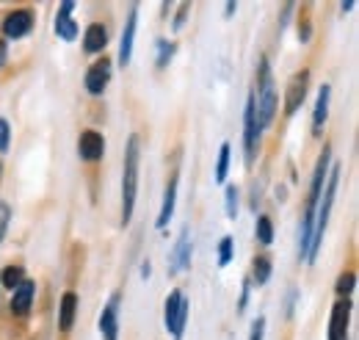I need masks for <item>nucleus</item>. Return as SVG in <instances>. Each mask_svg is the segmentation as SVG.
<instances>
[{"label":"nucleus","mask_w":359,"mask_h":340,"mask_svg":"<svg viewBox=\"0 0 359 340\" xmlns=\"http://www.w3.org/2000/svg\"><path fill=\"white\" fill-rule=\"evenodd\" d=\"M340 164H332L329 174H326V183H323V191H320V200H318V208H315V227H313V244H310V257L307 263H313L318 257V249L323 244V235H326V227H329V216H332V205H334V197H337V185H340Z\"/></svg>","instance_id":"1"},{"label":"nucleus","mask_w":359,"mask_h":340,"mask_svg":"<svg viewBox=\"0 0 359 340\" xmlns=\"http://www.w3.org/2000/svg\"><path fill=\"white\" fill-rule=\"evenodd\" d=\"M138 161H141V138L133 133L125 147V169H122V224L125 227L133 218L135 197H138Z\"/></svg>","instance_id":"2"},{"label":"nucleus","mask_w":359,"mask_h":340,"mask_svg":"<svg viewBox=\"0 0 359 340\" xmlns=\"http://www.w3.org/2000/svg\"><path fill=\"white\" fill-rule=\"evenodd\" d=\"M252 97H255V119H257V128L266 130L273 122L276 105H279L269 58H260V64H257V89L252 91Z\"/></svg>","instance_id":"3"},{"label":"nucleus","mask_w":359,"mask_h":340,"mask_svg":"<svg viewBox=\"0 0 359 340\" xmlns=\"http://www.w3.org/2000/svg\"><path fill=\"white\" fill-rule=\"evenodd\" d=\"M188 310H191V304H188L185 294H182L180 288H175V291L166 296V304H163V324H166V332L175 340H182V335H185Z\"/></svg>","instance_id":"4"},{"label":"nucleus","mask_w":359,"mask_h":340,"mask_svg":"<svg viewBox=\"0 0 359 340\" xmlns=\"http://www.w3.org/2000/svg\"><path fill=\"white\" fill-rule=\"evenodd\" d=\"M260 133H263V130L257 128V119H255V97L249 94V100H246V114H243V161H246L249 169H252L255 161H257Z\"/></svg>","instance_id":"5"},{"label":"nucleus","mask_w":359,"mask_h":340,"mask_svg":"<svg viewBox=\"0 0 359 340\" xmlns=\"http://www.w3.org/2000/svg\"><path fill=\"white\" fill-rule=\"evenodd\" d=\"M307 91H310V72L302 70V72H296V75L287 81V89H285V117H293V114L302 108Z\"/></svg>","instance_id":"6"},{"label":"nucleus","mask_w":359,"mask_h":340,"mask_svg":"<svg viewBox=\"0 0 359 340\" xmlns=\"http://www.w3.org/2000/svg\"><path fill=\"white\" fill-rule=\"evenodd\" d=\"M348 324H351V299H337L329 318V340H348Z\"/></svg>","instance_id":"7"},{"label":"nucleus","mask_w":359,"mask_h":340,"mask_svg":"<svg viewBox=\"0 0 359 340\" xmlns=\"http://www.w3.org/2000/svg\"><path fill=\"white\" fill-rule=\"evenodd\" d=\"M34 31V14L28 8H17L11 14H6L3 20V37L6 39H22Z\"/></svg>","instance_id":"8"},{"label":"nucleus","mask_w":359,"mask_h":340,"mask_svg":"<svg viewBox=\"0 0 359 340\" xmlns=\"http://www.w3.org/2000/svg\"><path fill=\"white\" fill-rule=\"evenodd\" d=\"M191 255H194L191 233H188V227H182L177 244H175V249H172V255H169V274H172V277H177L180 271H185V268L191 266Z\"/></svg>","instance_id":"9"},{"label":"nucleus","mask_w":359,"mask_h":340,"mask_svg":"<svg viewBox=\"0 0 359 340\" xmlns=\"http://www.w3.org/2000/svg\"><path fill=\"white\" fill-rule=\"evenodd\" d=\"M119 299L122 294H114L100 315V335L102 340H119Z\"/></svg>","instance_id":"10"},{"label":"nucleus","mask_w":359,"mask_h":340,"mask_svg":"<svg viewBox=\"0 0 359 340\" xmlns=\"http://www.w3.org/2000/svg\"><path fill=\"white\" fill-rule=\"evenodd\" d=\"M111 72H114V67H111V61L108 58H100V61H94L89 67V72H86V91L89 94H102L105 89H108V84H111Z\"/></svg>","instance_id":"11"},{"label":"nucleus","mask_w":359,"mask_h":340,"mask_svg":"<svg viewBox=\"0 0 359 340\" xmlns=\"http://www.w3.org/2000/svg\"><path fill=\"white\" fill-rule=\"evenodd\" d=\"M78 155H81V161H89V164L100 161L105 155V138H102V133L83 130L81 138H78Z\"/></svg>","instance_id":"12"},{"label":"nucleus","mask_w":359,"mask_h":340,"mask_svg":"<svg viewBox=\"0 0 359 340\" xmlns=\"http://www.w3.org/2000/svg\"><path fill=\"white\" fill-rule=\"evenodd\" d=\"M72 8H75V3H72V0L61 3L58 14H55V22H53V28H55L58 39H64V42H75V39H78V22L72 20Z\"/></svg>","instance_id":"13"},{"label":"nucleus","mask_w":359,"mask_h":340,"mask_svg":"<svg viewBox=\"0 0 359 340\" xmlns=\"http://www.w3.org/2000/svg\"><path fill=\"white\" fill-rule=\"evenodd\" d=\"M34 296H36V285L31 280H22L14 291H11V301H8V310L14 315H28L31 313V304H34Z\"/></svg>","instance_id":"14"},{"label":"nucleus","mask_w":359,"mask_h":340,"mask_svg":"<svg viewBox=\"0 0 359 340\" xmlns=\"http://www.w3.org/2000/svg\"><path fill=\"white\" fill-rule=\"evenodd\" d=\"M329 100H332V86L323 84L318 89V97H315L313 136H323V125H326V119H329Z\"/></svg>","instance_id":"15"},{"label":"nucleus","mask_w":359,"mask_h":340,"mask_svg":"<svg viewBox=\"0 0 359 340\" xmlns=\"http://www.w3.org/2000/svg\"><path fill=\"white\" fill-rule=\"evenodd\" d=\"M135 22H138V11L135 6L130 8L128 20H125V28H122V42H119V64L128 67L130 58H133V39H135Z\"/></svg>","instance_id":"16"},{"label":"nucleus","mask_w":359,"mask_h":340,"mask_svg":"<svg viewBox=\"0 0 359 340\" xmlns=\"http://www.w3.org/2000/svg\"><path fill=\"white\" fill-rule=\"evenodd\" d=\"M177 185H180V177L177 174H172V180L166 183V191H163V205H161V213H158V230H163L169 221H172V216H175V205H177Z\"/></svg>","instance_id":"17"},{"label":"nucleus","mask_w":359,"mask_h":340,"mask_svg":"<svg viewBox=\"0 0 359 340\" xmlns=\"http://www.w3.org/2000/svg\"><path fill=\"white\" fill-rule=\"evenodd\" d=\"M75 313H78V294L67 291V294L61 296V304H58V329H61V332H69V329H72Z\"/></svg>","instance_id":"18"},{"label":"nucleus","mask_w":359,"mask_h":340,"mask_svg":"<svg viewBox=\"0 0 359 340\" xmlns=\"http://www.w3.org/2000/svg\"><path fill=\"white\" fill-rule=\"evenodd\" d=\"M105 44H108V28L102 22H91L86 34H83V50L89 55H94V53H102Z\"/></svg>","instance_id":"19"},{"label":"nucleus","mask_w":359,"mask_h":340,"mask_svg":"<svg viewBox=\"0 0 359 340\" xmlns=\"http://www.w3.org/2000/svg\"><path fill=\"white\" fill-rule=\"evenodd\" d=\"M252 285H266L271 280V260L266 255H257L252 263Z\"/></svg>","instance_id":"20"},{"label":"nucleus","mask_w":359,"mask_h":340,"mask_svg":"<svg viewBox=\"0 0 359 340\" xmlns=\"http://www.w3.org/2000/svg\"><path fill=\"white\" fill-rule=\"evenodd\" d=\"M22 280H25V268H22V266H6V268L0 271V282H3L8 291H14Z\"/></svg>","instance_id":"21"},{"label":"nucleus","mask_w":359,"mask_h":340,"mask_svg":"<svg viewBox=\"0 0 359 340\" xmlns=\"http://www.w3.org/2000/svg\"><path fill=\"white\" fill-rule=\"evenodd\" d=\"M354 288H357V274H354V271H346V274H340V277H337L334 291H337V296L340 299H351Z\"/></svg>","instance_id":"22"},{"label":"nucleus","mask_w":359,"mask_h":340,"mask_svg":"<svg viewBox=\"0 0 359 340\" xmlns=\"http://www.w3.org/2000/svg\"><path fill=\"white\" fill-rule=\"evenodd\" d=\"M229 155H232V144L224 141L219 150V161H216V183H224L226 171H229Z\"/></svg>","instance_id":"23"},{"label":"nucleus","mask_w":359,"mask_h":340,"mask_svg":"<svg viewBox=\"0 0 359 340\" xmlns=\"http://www.w3.org/2000/svg\"><path fill=\"white\" fill-rule=\"evenodd\" d=\"M255 235H257V241H260L263 247H269L271 241H273V224H271L269 216H257V224H255Z\"/></svg>","instance_id":"24"},{"label":"nucleus","mask_w":359,"mask_h":340,"mask_svg":"<svg viewBox=\"0 0 359 340\" xmlns=\"http://www.w3.org/2000/svg\"><path fill=\"white\" fill-rule=\"evenodd\" d=\"M175 42H166V39H158V58H155V64L163 70L169 61H172V55H175Z\"/></svg>","instance_id":"25"},{"label":"nucleus","mask_w":359,"mask_h":340,"mask_svg":"<svg viewBox=\"0 0 359 340\" xmlns=\"http://www.w3.org/2000/svg\"><path fill=\"white\" fill-rule=\"evenodd\" d=\"M224 211H226V218H235L238 216V185H226L224 188Z\"/></svg>","instance_id":"26"},{"label":"nucleus","mask_w":359,"mask_h":340,"mask_svg":"<svg viewBox=\"0 0 359 340\" xmlns=\"http://www.w3.org/2000/svg\"><path fill=\"white\" fill-rule=\"evenodd\" d=\"M232 249H235V241H232L229 235H224L222 244H219V266H222V268H226V266L232 263Z\"/></svg>","instance_id":"27"},{"label":"nucleus","mask_w":359,"mask_h":340,"mask_svg":"<svg viewBox=\"0 0 359 340\" xmlns=\"http://www.w3.org/2000/svg\"><path fill=\"white\" fill-rule=\"evenodd\" d=\"M8 224H11V208H8V202H0V244L8 233Z\"/></svg>","instance_id":"28"},{"label":"nucleus","mask_w":359,"mask_h":340,"mask_svg":"<svg viewBox=\"0 0 359 340\" xmlns=\"http://www.w3.org/2000/svg\"><path fill=\"white\" fill-rule=\"evenodd\" d=\"M249 294H252V280L246 277V280H243V291H241V299H238V313H246V307H249Z\"/></svg>","instance_id":"29"},{"label":"nucleus","mask_w":359,"mask_h":340,"mask_svg":"<svg viewBox=\"0 0 359 340\" xmlns=\"http://www.w3.org/2000/svg\"><path fill=\"white\" fill-rule=\"evenodd\" d=\"M8 141H11V128H8V122L0 117V152L8 150Z\"/></svg>","instance_id":"30"},{"label":"nucleus","mask_w":359,"mask_h":340,"mask_svg":"<svg viewBox=\"0 0 359 340\" xmlns=\"http://www.w3.org/2000/svg\"><path fill=\"white\" fill-rule=\"evenodd\" d=\"M266 338V318L260 315V318H255V324H252V335L249 340H263Z\"/></svg>","instance_id":"31"},{"label":"nucleus","mask_w":359,"mask_h":340,"mask_svg":"<svg viewBox=\"0 0 359 340\" xmlns=\"http://www.w3.org/2000/svg\"><path fill=\"white\" fill-rule=\"evenodd\" d=\"M188 11H191V6H188V3H182V6H180V11H177V20H175V28H182V22H185V17H188Z\"/></svg>","instance_id":"32"},{"label":"nucleus","mask_w":359,"mask_h":340,"mask_svg":"<svg viewBox=\"0 0 359 340\" xmlns=\"http://www.w3.org/2000/svg\"><path fill=\"white\" fill-rule=\"evenodd\" d=\"M6 58H8V47H6V39H0V67L6 64Z\"/></svg>","instance_id":"33"},{"label":"nucleus","mask_w":359,"mask_h":340,"mask_svg":"<svg viewBox=\"0 0 359 340\" xmlns=\"http://www.w3.org/2000/svg\"><path fill=\"white\" fill-rule=\"evenodd\" d=\"M340 8H343V14H346V11H354L357 3H354V0H346V3H340Z\"/></svg>","instance_id":"34"},{"label":"nucleus","mask_w":359,"mask_h":340,"mask_svg":"<svg viewBox=\"0 0 359 340\" xmlns=\"http://www.w3.org/2000/svg\"><path fill=\"white\" fill-rule=\"evenodd\" d=\"M149 271H152V268H149V260H147V263L141 266V277H149Z\"/></svg>","instance_id":"35"},{"label":"nucleus","mask_w":359,"mask_h":340,"mask_svg":"<svg viewBox=\"0 0 359 340\" xmlns=\"http://www.w3.org/2000/svg\"><path fill=\"white\" fill-rule=\"evenodd\" d=\"M0 177H3V166H0Z\"/></svg>","instance_id":"36"}]
</instances>
